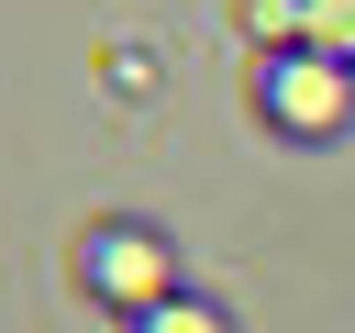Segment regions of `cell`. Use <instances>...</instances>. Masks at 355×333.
Listing matches in <instances>:
<instances>
[{
    "instance_id": "7a4b0ae2",
    "label": "cell",
    "mask_w": 355,
    "mask_h": 333,
    "mask_svg": "<svg viewBox=\"0 0 355 333\" xmlns=\"http://www.w3.org/2000/svg\"><path fill=\"white\" fill-rule=\"evenodd\" d=\"M89 278H122L111 300H133V311H155V300H166V255H155L144 233H122V222H111V233H89Z\"/></svg>"
},
{
    "instance_id": "3957f363",
    "label": "cell",
    "mask_w": 355,
    "mask_h": 333,
    "mask_svg": "<svg viewBox=\"0 0 355 333\" xmlns=\"http://www.w3.org/2000/svg\"><path fill=\"white\" fill-rule=\"evenodd\" d=\"M300 44H311V56H344V67H355V0H300Z\"/></svg>"
},
{
    "instance_id": "6da1fadb",
    "label": "cell",
    "mask_w": 355,
    "mask_h": 333,
    "mask_svg": "<svg viewBox=\"0 0 355 333\" xmlns=\"http://www.w3.org/2000/svg\"><path fill=\"white\" fill-rule=\"evenodd\" d=\"M255 100H266V122H277V133L322 144V133H344V122H355V67H344V56H311V44H288V56L255 78Z\"/></svg>"
},
{
    "instance_id": "277c9868",
    "label": "cell",
    "mask_w": 355,
    "mask_h": 333,
    "mask_svg": "<svg viewBox=\"0 0 355 333\" xmlns=\"http://www.w3.org/2000/svg\"><path fill=\"white\" fill-rule=\"evenodd\" d=\"M133 333H233V322H222L211 300H189V289H178V300H155V311H144Z\"/></svg>"
}]
</instances>
